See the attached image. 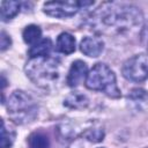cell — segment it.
<instances>
[{"label": "cell", "instance_id": "1", "mask_svg": "<svg viewBox=\"0 0 148 148\" xmlns=\"http://www.w3.org/2000/svg\"><path fill=\"white\" fill-rule=\"evenodd\" d=\"M142 18V13L133 5L105 2L91 16V23L99 32L125 34L139 28Z\"/></svg>", "mask_w": 148, "mask_h": 148}, {"label": "cell", "instance_id": "2", "mask_svg": "<svg viewBox=\"0 0 148 148\" xmlns=\"http://www.w3.org/2000/svg\"><path fill=\"white\" fill-rule=\"evenodd\" d=\"M25 73L36 86L50 88L59 79L60 61L51 56L30 58L25 65Z\"/></svg>", "mask_w": 148, "mask_h": 148}, {"label": "cell", "instance_id": "3", "mask_svg": "<svg viewBox=\"0 0 148 148\" xmlns=\"http://www.w3.org/2000/svg\"><path fill=\"white\" fill-rule=\"evenodd\" d=\"M8 116L16 124L32 121L38 113V105L35 99L23 90H15L8 98Z\"/></svg>", "mask_w": 148, "mask_h": 148}, {"label": "cell", "instance_id": "4", "mask_svg": "<svg viewBox=\"0 0 148 148\" xmlns=\"http://www.w3.org/2000/svg\"><path fill=\"white\" fill-rule=\"evenodd\" d=\"M86 87L91 90L102 91L112 98L120 97V89L117 84V79L111 68L102 62L96 64L87 75Z\"/></svg>", "mask_w": 148, "mask_h": 148}, {"label": "cell", "instance_id": "5", "mask_svg": "<svg viewBox=\"0 0 148 148\" xmlns=\"http://www.w3.org/2000/svg\"><path fill=\"white\" fill-rule=\"evenodd\" d=\"M92 1H74V0H68V1H47L43 6V10L45 14L53 16V17H59V18H65V17H71L75 15L82 7H87L92 5Z\"/></svg>", "mask_w": 148, "mask_h": 148}, {"label": "cell", "instance_id": "6", "mask_svg": "<svg viewBox=\"0 0 148 148\" xmlns=\"http://www.w3.org/2000/svg\"><path fill=\"white\" fill-rule=\"evenodd\" d=\"M125 79L133 82H141L148 77V56L136 54L127 59L121 68Z\"/></svg>", "mask_w": 148, "mask_h": 148}, {"label": "cell", "instance_id": "7", "mask_svg": "<svg viewBox=\"0 0 148 148\" xmlns=\"http://www.w3.org/2000/svg\"><path fill=\"white\" fill-rule=\"evenodd\" d=\"M88 68L86 62L82 60H76L72 64L69 72L67 74V83L69 87H77L84 79H87V73Z\"/></svg>", "mask_w": 148, "mask_h": 148}, {"label": "cell", "instance_id": "8", "mask_svg": "<svg viewBox=\"0 0 148 148\" xmlns=\"http://www.w3.org/2000/svg\"><path fill=\"white\" fill-rule=\"evenodd\" d=\"M104 49V43L99 37H84L80 43V50L87 57L96 58Z\"/></svg>", "mask_w": 148, "mask_h": 148}, {"label": "cell", "instance_id": "9", "mask_svg": "<svg viewBox=\"0 0 148 148\" xmlns=\"http://www.w3.org/2000/svg\"><path fill=\"white\" fill-rule=\"evenodd\" d=\"M57 49L64 54H71L75 51V38L68 32H61L57 38Z\"/></svg>", "mask_w": 148, "mask_h": 148}, {"label": "cell", "instance_id": "10", "mask_svg": "<svg viewBox=\"0 0 148 148\" xmlns=\"http://www.w3.org/2000/svg\"><path fill=\"white\" fill-rule=\"evenodd\" d=\"M52 49V42L49 38H43L36 44H34L29 50L30 58H37V57H45L49 56L50 51Z\"/></svg>", "mask_w": 148, "mask_h": 148}, {"label": "cell", "instance_id": "11", "mask_svg": "<svg viewBox=\"0 0 148 148\" xmlns=\"http://www.w3.org/2000/svg\"><path fill=\"white\" fill-rule=\"evenodd\" d=\"M88 97L80 92H72L64 101V105L71 109H83L88 105Z\"/></svg>", "mask_w": 148, "mask_h": 148}, {"label": "cell", "instance_id": "12", "mask_svg": "<svg viewBox=\"0 0 148 148\" xmlns=\"http://www.w3.org/2000/svg\"><path fill=\"white\" fill-rule=\"evenodd\" d=\"M20 12L18 1H2L1 2V20L3 22L12 20Z\"/></svg>", "mask_w": 148, "mask_h": 148}, {"label": "cell", "instance_id": "13", "mask_svg": "<svg viewBox=\"0 0 148 148\" xmlns=\"http://www.w3.org/2000/svg\"><path fill=\"white\" fill-rule=\"evenodd\" d=\"M23 39L27 44H36L37 42H39L42 38V30L39 29V27L35 25V24H30L27 25L23 30Z\"/></svg>", "mask_w": 148, "mask_h": 148}, {"label": "cell", "instance_id": "14", "mask_svg": "<svg viewBox=\"0 0 148 148\" xmlns=\"http://www.w3.org/2000/svg\"><path fill=\"white\" fill-rule=\"evenodd\" d=\"M29 148H49L50 142L45 134L43 133H34L28 139Z\"/></svg>", "mask_w": 148, "mask_h": 148}, {"label": "cell", "instance_id": "15", "mask_svg": "<svg viewBox=\"0 0 148 148\" xmlns=\"http://www.w3.org/2000/svg\"><path fill=\"white\" fill-rule=\"evenodd\" d=\"M14 138H15L14 132L7 130L6 126H5V121L1 120V143H0V148H10L13 142H14Z\"/></svg>", "mask_w": 148, "mask_h": 148}, {"label": "cell", "instance_id": "16", "mask_svg": "<svg viewBox=\"0 0 148 148\" xmlns=\"http://www.w3.org/2000/svg\"><path fill=\"white\" fill-rule=\"evenodd\" d=\"M84 138L92 142H99L104 138V132L103 130H88L84 133Z\"/></svg>", "mask_w": 148, "mask_h": 148}, {"label": "cell", "instance_id": "17", "mask_svg": "<svg viewBox=\"0 0 148 148\" xmlns=\"http://www.w3.org/2000/svg\"><path fill=\"white\" fill-rule=\"evenodd\" d=\"M10 44H12L10 37L5 31H1V35H0V50L5 51L6 49H8L10 46Z\"/></svg>", "mask_w": 148, "mask_h": 148}, {"label": "cell", "instance_id": "18", "mask_svg": "<svg viewBox=\"0 0 148 148\" xmlns=\"http://www.w3.org/2000/svg\"><path fill=\"white\" fill-rule=\"evenodd\" d=\"M146 39H148V32H147V37H145ZM147 50H148V42H147Z\"/></svg>", "mask_w": 148, "mask_h": 148}]
</instances>
